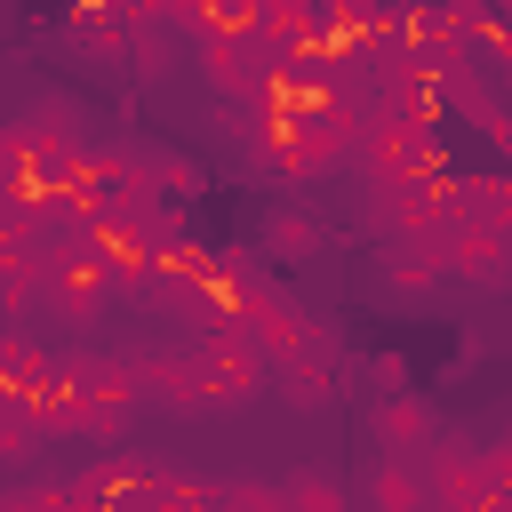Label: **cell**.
<instances>
[{
    "instance_id": "obj_1",
    "label": "cell",
    "mask_w": 512,
    "mask_h": 512,
    "mask_svg": "<svg viewBox=\"0 0 512 512\" xmlns=\"http://www.w3.org/2000/svg\"><path fill=\"white\" fill-rule=\"evenodd\" d=\"M248 128H256L248 136V168H264L280 184H304V176H320V168L360 152V128H352L344 96L336 104H264V112H248Z\"/></svg>"
},
{
    "instance_id": "obj_2",
    "label": "cell",
    "mask_w": 512,
    "mask_h": 512,
    "mask_svg": "<svg viewBox=\"0 0 512 512\" xmlns=\"http://www.w3.org/2000/svg\"><path fill=\"white\" fill-rule=\"evenodd\" d=\"M64 376H72V432L80 440H120L128 416H136V376L120 352H64Z\"/></svg>"
},
{
    "instance_id": "obj_3",
    "label": "cell",
    "mask_w": 512,
    "mask_h": 512,
    "mask_svg": "<svg viewBox=\"0 0 512 512\" xmlns=\"http://www.w3.org/2000/svg\"><path fill=\"white\" fill-rule=\"evenodd\" d=\"M120 360H128V376H136V400H152V408H168V416L216 408L208 368H200V344H136V352H120Z\"/></svg>"
},
{
    "instance_id": "obj_4",
    "label": "cell",
    "mask_w": 512,
    "mask_h": 512,
    "mask_svg": "<svg viewBox=\"0 0 512 512\" xmlns=\"http://www.w3.org/2000/svg\"><path fill=\"white\" fill-rule=\"evenodd\" d=\"M224 336H240V344H256L272 368H288L296 352H312V336H320V320L288 296V288H264V296H248L240 312H232V328Z\"/></svg>"
},
{
    "instance_id": "obj_5",
    "label": "cell",
    "mask_w": 512,
    "mask_h": 512,
    "mask_svg": "<svg viewBox=\"0 0 512 512\" xmlns=\"http://www.w3.org/2000/svg\"><path fill=\"white\" fill-rule=\"evenodd\" d=\"M104 296H120V288L104 280V264H96V248H88V240L40 248V304H48V312H64V320H96V312H104Z\"/></svg>"
},
{
    "instance_id": "obj_6",
    "label": "cell",
    "mask_w": 512,
    "mask_h": 512,
    "mask_svg": "<svg viewBox=\"0 0 512 512\" xmlns=\"http://www.w3.org/2000/svg\"><path fill=\"white\" fill-rule=\"evenodd\" d=\"M440 112H464L488 144H512V104L496 96L488 64H472V56H440Z\"/></svg>"
},
{
    "instance_id": "obj_7",
    "label": "cell",
    "mask_w": 512,
    "mask_h": 512,
    "mask_svg": "<svg viewBox=\"0 0 512 512\" xmlns=\"http://www.w3.org/2000/svg\"><path fill=\"white\" fill-rule=\"evenodd\" d=\"M368 432H376V456H400V464H424L440 448V408L424 392H392L368 408Z\"/></svg>"
},
{
    "instance_id": "obj_8",
    "label": "cell",
    "mask_w": 512,
    "mask_h": 512,
    "mask_svg": "<svg viewBox=\"0 0 512 512\" xmlns=\"http://www.w3.org/2000/svg\"><path fill=\"white\" fill-rule=\"evenodd\" d=\"M424 488H432V512H480V504H496L488 496V456L464 448V440H440L424 456Z\"/></svg>"
},
{
    "instance_id": "obj_9",
    "label": "cell",
    "mask_w": 512,
    "mask_h": 512,
    "mask_svg": "<svg viewBox=\"0 0 512 512\" xmlns=\"http://www.w3.org/2000/svg\"><path fill=\"white\" fill-rule=\"evenodd\" d=\"M440 264H448V280H464V288L496 296V288H512V232L456 224V232H448V248H440Z\"/></svg>"
},
{
    "instance_id": "obj_10",
    "label": "cell",
    "mask_w": 512,
    "mask_h": 512,
    "mask_svg": "<svg viewBox=\"0 0 512 512\" xmlns=\"http://www.w3.org/2000/svg\"><path fill=\"white\" fill-rule=\"evenodd\" d=\"M8 408L40 432V440H56V432H72V376H64V352H40L32 368H24V384L8 392Z\"/></svg>"
},
{
    "instance_id": "obj_11",
    "label": "cell",
    "mask_w": 512,
    "mask_h": 512,
    "mask_svg": "<svg viewBox=\"0 0 512 512\" xmlns=\"http://www.w3.org/2000/svg\"><path fill=\"white\" fill-rule=\"evenodd\" d=\"M424 160H440V136H432V128H416V120H376V128H360V168H368V184H392V176H408V168H424Z\"/></svg>"
},
{
    "instance_id": "obj_12",
    "label": "cell",
    "mask_w": 512,
    "mask_h": 512,
    "mask_svg": "<svg viewBox=\"0 0 512 512\" xmlns=\"http://www.w3.org/2000/svg\"><path fill=\"white\" fill-rule=\"evenodd\" d=\"M200 344V368H208V392H216V408H232V400H256L264 384H272V360L256 352V344H240V336H192Z\"/></svg>"
},
{
    "instance_id": "obj_13",
    "label": "cell",
    "mask_w": 512,
    "mask_h": 512,
    "mask_svg": "<svg viewBox=\"0 0 512 512\" xmlns=\"http://www.w3.org/2000/svg\"><path fill=\"white\" fill-rule=\"evenodd\" d=\"M152 480H160V464H144V456H128V448H104V456H88V464L72 472V488H80L88 504H104V512H128Z\"/></svg>"
},
{
    "instance_id": "obj_14",
    "label": "cell",
    "mask_w": 512,
    "mask_h": 512,
    "mask_svg": "<svg viewBox=\"0 0 512 512\" xmlns=\"http://www.w3.org/2000/svg\"><path fill=\"white\" fill-rule=\"evenodd\" d=\"M352 512H432L424 464H400V456H368V472H360V488H352Z\"/></svg>"
},
{
    "instance_id": "obj_15",
    "label": "cell",
    "mask_w": 512,
    "mask_h": 512,
    "mask_svg": "<svg viewBox=\"0 0 512 512\" xmlns=\"http://www.w3.org/2000/svg\"><path fill=\"white\" fill-rule=\"evenodd\" d=\"M256 256H272V264H312V256H328V224H320L312 208L280 200V208H264V224H256Z\"/></svg>"
},
{
    "instance_id": "obj_16",
    "label": "cell",
    "mask_w": 512,
    "mask_h": 512,
    "mask_svg": "<svg viewBox=\"0 0 512 512\" xmlns=\"http://www.w3.org/2000/svg\"><path fill=\"white\" fill-rule=\"evenodd\" d=\"M272 376H280V392H288L296 408H320V400L336 392V384H328V376H336V328L320 320L312 352H296V360H288V368H272Z\"/></svg>"
},
{
    "instance_id": "obj_17",
    "label": "cell",
    "mask_w": 512,
    "mask_h": 512,
    "mask_svg": "<svg viewBox=\"0 0 512 512\" xmlns=\"http://www.w3.org/2000/svg\"><path fill=\"white\" fill-rule=\"evenodd\" d=\"M144 184H152V200H160V208H176V216H184V200H200V192H208V168H200V160H184V152H144Z\"/></svg>"
},
{
    "instance_id": "obj_18",
    "label": "cell",
    "mask_w": 512,
    "mask_h": 512,
    "mask_svg": "<svg viewBox=\"0 0 512 512\" xmlns=\"http://www.w3.org/2000/svg\"><path fill=\"white\" fill-rule=\"evenodd\" d=\"M440 280H448V264H440L432 248H408V240L384 248V288H392V296H432Z\"/></svg>"
},
{
    "instance_id": "obj_19",
    "label": "cell",
    "mask_w": 512,
    "mask_h": 512,
    "mask_svg": "<svg viewBox=\"0 0 512 512\" xmlns=\"http://www.w3.org/2000/svg\"><path fill=\"white\" fill-rule=\"evenodd\" d=\"M216 504V480H200V472H160L128 512H208Z\"/></svg>"
},
{
    "instance_id": "obj_20",
    "label": "cell",
    "mask_w": 512,
    "mask_h": 512,
    "mask_svg": "<svg viewBox=\"0 0 512 512\" xmlns=\"http://www.w3.org/2000/svg\"><path fill=\"white\" fill-rule=\"evenodd\" d=\"M280 496H288V512H352V488H344L336 472H320V464L288 472V480H280Z\"/></svg>"
},
{
    "instance_id": "obj_21",
    "label": "cell",
    "mask_w": 512,
    "mask_h": 512,
    "mask_svg": "<svg viewBox=\"0 0 512 512\" xmlns=\"http://www.w3.org/2000/svg\"><path fill=\"white\" fill-rule=\"evenodd\" d=\"M208 512H288V496H280V480L232 472V480H216V504Z\"/></svg>"
},
{
    "instance_id": "obj_22",
    "label": "cell",
    "mask_w": 512,
    "mask_h": 512,
    "mask_svg": "<svg viewBox=\"0 0 512 512\" xmlns=\"http://www.w3.org/2000/svg\"><path fill=\"white\" fill-rule=\"evenodd\" d=\"M32 448H40V432H32L16 408H0V464H24Z\"/></svg>"
},
{
    "instance_id": "obj_23",
    "label": "cell",
    "mask_w": 512,
    "mask_h": 512,
    "mask_svg": "<svg viewBox=\"0 0 512 512\" xmlns=\"http://www.w3.org/2000/svg\"><path fill=\"white\" fill-rule=\"evenodd\" d=\"M480 456H488V496H496V504H512V432H504L496 448H480Z\"/></svg>"
},
{
    "instance_id": "obj_24",
    "label": "cell",
    "mask_w": 512,
    "mask_h": 512,
    "mask_svg": "<svg viewBox=\"0 0 512 512\" xmlns=\"http://www.w3.org/2000/svg\"><path fill=\"white\" fill-rule=\"evenodd\" d=\"M368 376H376V400L408 392V360H400V352H376V360H368Z\"/></svg>"
}]
</instances>
